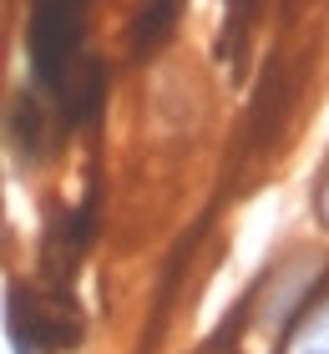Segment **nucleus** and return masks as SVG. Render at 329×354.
Here are the masks:
<instances>
[{
	"mask_svg": "<svg viewBox=\"0 0 329 354\" xmlns=\"http://www.w3.org/2000/svg\"><path fill=\"white\" fill-rule=\"evenodd\" d=\"M324 268H329L324 253H289V259H278L269 268V279H263V294L254 299L258 334H278L289 319H299L309 309V294H314Z\"/></svg>",
	"mask_w": 329,
	"mask_h": 354,
	"instance_id": "nucleus-1",
	"label": "nucleus"
},
{
	"mask_svg": "<svg viewBox=\"0 0 329 354\" xmlns=\"http://www.w3.org/2000/svg\"><path fill=\"white\" fill-rule=\"evenodd\" d=\"M284 354H329V304L299 314V324H294V339H289Z\"/></svg>",
	"mask_w": 329,
	"mask_h": 354,
	"instance_id": "nucleus-2",
	"label": "nucleus"
},
{
	"mask_svg": "<svg viewBox=\"0 0 329 354\" xmlns=\"http://www.w3.org/2000/svg\"><path fill=\"white\" fill-rule=\"evenodd\" d=\"M314 218H319V228H329V162L319 172V183H314Z\"/></svg>",
	"mask_w": 329,
	"mask_h": 354,
	"instance_id": "nucleus-3",
	"label": "nucleus"
}]
</instances>
